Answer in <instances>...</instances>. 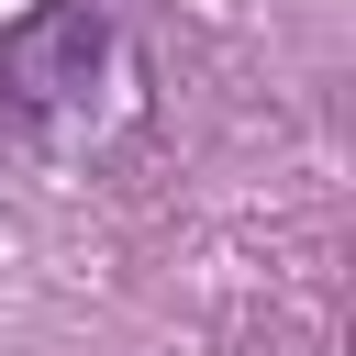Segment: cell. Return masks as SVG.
<instances>
[{
	"label": "cell",
	"mask_w": 356,
	"mask_h": 356,
	"mask_svg": "<svg viewBox=\"0 0 356 356\" xmlns=\"http://www.w3.org/2000/svg\"><path fill=\"white\" fill-rule=\"evenodd\" d=\"M122 67V22L111 0H33L22 22H0V122L11 134H78L89 100Z\"/></svg>",
	"instance_id": "6da1fadb"
},
{
	"label": "cell",
	"mask_w": 356,
	"mask_h": 356,
	"mask_svg": "<svg viewBox=\"0 0 356 356\" xmlns=\"http://www.w3.org/2000/svg\"><path fill=\"white\" fill-rule=\"evenodd\" d=\"M0 145H11V122H0Z\"/></svg>",
	"instance_id": "7a4b0ae2"
}]
</instances>
